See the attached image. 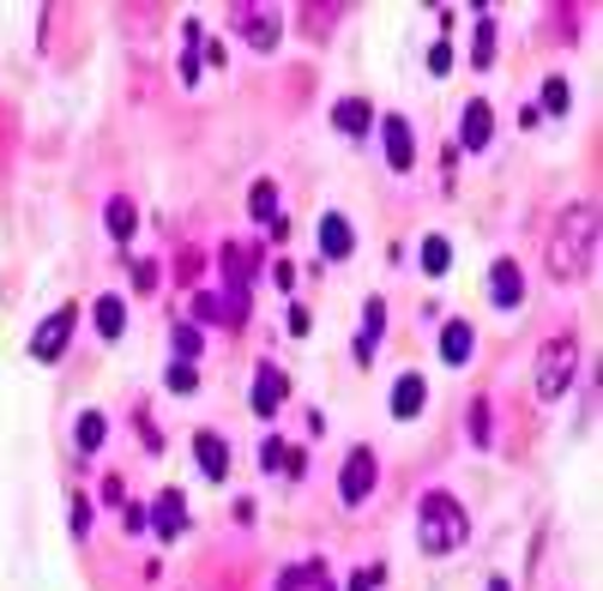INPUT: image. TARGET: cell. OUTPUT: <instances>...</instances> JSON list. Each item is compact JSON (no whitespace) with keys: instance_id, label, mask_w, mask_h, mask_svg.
<instances>
[{"instance_id":"1","label":"cell","mask_w":603,"mask_h":591,"mask_svg":"<svg viewBox=\"0 0 603 591\" xmlns=\"http://www.w3.org/2000/svg\"><path fill=\"white\" fill-rule=\"evenodd\" d=\"M591 260H598V211L579 199V206H567L550 230V278L555 284H574V278L591 272Z\"/></svg>"},{"instance_id":"2","label":"cell","mask_w":603,"mask_h":591,"mask_svg":"<svg viewBox=\"0 0 603 591\" xmlns=\"http://www.w3.org/2000/svg\"><path fill=\"white\" fill-rule=\"evenodd\" d=\"M465 538H471V513H465V501L446 495V489H429V495L417 501L422 555H453V550H465Z\"/></svg>"},{"instance_id":"3","label":"cell","mask_w":603,"mask_h":591,"mask_svg":"<svg viewBox=\"0 0 603 591\" xmlns=\"http://www.w3.org/2000/svg\"><path fill=\"white\" fill-rule=\"evenodd\" d=\"M574 374H579V338H574V332H555V338L538 350V398H543V405L567 398Z\"/></svg>"},{"instance_id":"4","label":"cell","mask_w":603,"mask_h":591,"mask_svg":"<svg viewBox=\"0 0 603 591\" xmlns=\"http://www.w3.org/2000/svg\"><path fill=\"white\" fill-rule=\"evenodd\" d=\"M73 327H79V308L73 303L49 308V315L37 320V332H30V356H37V362H61L66 344H73Z\"/></svg>"},{"instance_id":"5","label":"cell","mask_w":603,"mask_h":591,"mask_svg":"<svg viewBox=\"0 0 603 591\" xmlns=\"http://www.w3.org/2000/svg\"><path fill=\"white\" fill-rule=\"evenodd\" d=\"M374 489H381V459H374V447H350V459H344V471H339V501L344 507H362Z\"/></svg>"},{"instance_id":"6","label":"cell","mask_w":603,"mask_h":591,"mask_svg":"<svg viewBox=\"0 0 603 591\" xmlns=\"http://www.w3.org/2000/svg\"><path fill=\"white\" fill-rule=\"evenodd\" d=\"M525 266L513 260V254H501V260H489V303L501 308V315H519L525 308Z\"/></svg>"},{"instance_id":"7","label":"cell","mask_w":603,"mask_h":591,"mask_svg":"<svg viewBox=\"0 0 603 591\" xmlns=\"http://www.w3.org/2000/svg\"><path fill=\"white\" fill-rule=\"evenodd\" d=\"M230 30H242L260 54H272L278 37H284V19H278L272 7H230Z\"/></svg>"},{"instance_id":"8","label":"cell","mask_w":603,"mask_h":591,"mask_svg":"<svg viewBox=\"0 0 603 591\" xmlns=\"http://www.w3.org/2000/svg\"><path fill=\"white\" fill-rule=\"evenodd\" d=\"M284 405H290V374H284V368H278V362H260V368H254V393H248V410H254V417H266V422H272Z\"/></svg>"},{"instance_id":"9","label":"cell","mask_w":603,"mask_h":591,"mask_svg":"<svg viewBox=\"0 0 603 591\" xmlns=\"http://www.w3.org/2000/svg\"><path fill=\"white\" fill-rule=\"evenodd\" d=\"M381 127V145H386V170H417V133H410V121L405 115H381L374 121Z\"/></svg>"},{"instance_id":"10","label":"cell","mask_w":603,"mask_h":591,"mask_svg":"<svg viewBox=\"0 0 603 591\" xmlns=\"http://www.w3.org/2000/svg\"><path fill=\"white\" fill-rule=\"evenodd\" d=\"M381 338H386V303H381V296H368V303H362V320H356V338H350L356 368H368V362H374Z\"/></svg>"},{"instance_id":"11","label":"cell","mask_w":603,"mask_h":591,"mask_svg":"<svg viewBox=\"0 0 603 591\" xmlns=\"http://www.w3.org/2000/svg\"><path fill=\"white\" fill-rule=\"evenodd\" d=\"M315 242H320V260H327V266H344V260L356 254V230H350V218H344V211H320Z\"/></svg>"},{"instance_id":"12","label":"cell","mask_w":603,"mask_h":591,"mask_svg":"<svg viewBox=\"0 0 603 591\" xmlns=\"http://www.w3.org/2000/svg\"><path fill=\"white\" fill-rule=\"evenodd\" d=\"M194 459H199V477H206V483H230V441H223L218 429L194 434Z\"/></svg>"},{"instance_id":"13","label":"cell","mask_w":603,"mask_h":591,"mask_svg":"<svg viewBox=\"0 0 603 591\" xmlns=\"http://www.w3.org/2000/svg\"><path fill=\"white\" fill-rule=\"evenodd\" d=\"M145 526L158 531V543H175V538H182V531H187V495H182V489H163Z\"/></svg>"},{"instance_id":"14","label":"cell","mask_w":603,"mask_h":591,"mask_svg":"<svg viewBox=\"0 0 603 591\" xmlns=\"http://www.w3.org/2000/svg\"><path fill=\"white\" fill-rule=\"evenodd\" d=\"M248 211H254V224H266V230H278V236H284V194H278V182L272 175H260V182L248 187Z\"/></svg>"},{"instance_id":"15","label":"cell","mask_w":603,"mask_h":591,"mask_svg":"<svg viewBox=\"0 0 603 591\" xmlns=\"http://www.w3.org/2000/svg\"><path fill=\"white\" fill-rule=\"evenodd\" d=\"M471 356H477V327H471L465 315H453V320L441 327V362H446V368H465Z\"/></svg>"},{"instance_id":"16","label":"cell","mask_w":603,"mask_h":591,"mask_svg":"<svg viewBox=\"0 0 603 591\" xmlns=\"http://www.w3.org/2000/svg\"><path fill=\"white\" fill-rule=\"evenodd\" d=\"M374 103H362V97H339V103H332V127L344 133V139H368V133H374Z\"/></svg>"},{"instance_id":"17","label":"cell","mask_w":603,"mask_h":591,"mask_svg":"<svg viewBox=\"0 0 603 591\" xmlns=\"http://www.w3.org/2000/svg\"><path fill=\"white\" fill-rule=\"evenodd\" d=\"M489 139H495V109L477 97V103L459 109V145H465V151H483Z\"/></svg>"},{"instance_id":"18","label":"cell","mask_w":603,"mask_h":591,"mask_svg":"<svg viewBox=\"0 0 603 591\" xmlns=\"http://www.w3.org/2000/svg\"><path fill=\"white\" fill-rule=\"evenodd\" d=\"M422 410H429V381L410 368V374H398V381H393V417L410 422V417H422Z\"/></svg>"},{"instance_id":"19","label":"cell","mask_w":603,"mask_h":591,"mask_svg":"<svg viewBox=\"0 0 603 591\" xmlns=\"http://www.w3.org/2000/svg\"><path fill=\"white\" fill-rule=\"evenodd\" d=\"M260 471L266 477H278V471L302 477V471H308V459H302V447H290V441H278V434H266V441H260Z\"/></svg>"},{"instance_id":"20","label":"cell","mask_w":603,"mask_h":591,"mask_svg":"<svg viewBox=\"0 0 603 591\" xmlns=\"http://www.w3.org/2000/svg\"><path fill=\"white\" fill-rule=\"evenodd\" d=\"M103 230L121 242V248H127V242H133V230H139V206H133L127 194H115V199L103 206Z\"/></svg>"},{"instance_id":"21","label":"cell","mask_w":603,"mask_h":591,"mask_svg":"<svg viewBox=\"0 0 603 591\" xmlns=\"http://www.w3.org/2000/svg\"><path fill=\"white\" fill-rule=\"evenodd\" d=\"M91 320H97V338L115 344L121 332H127V303H121V296H97V303H91Z\"/></svg>"},{"instance_id":"22","label":"cell","mask_w":603,"mask_h":591,"mask_svg":"<svg viewBox=\"0 0 603 591\" xmlns=\"http://www.w3.org/2000/svg\"><path fill=\"white\" fill-rule=\"evenodd\" d=\"M103 434H109V422H103V410H79L73 417V447L91 459V453H103Z\"/></svg>"},{"instance_id":"23","label":"cell","mask_w":603,"mask_h":591,"mask_svg":"<svg viewBox=\"0 0 603 591\" xmlns=\"http://www.w3.org/2000/svg\"><path fill=\"white\" fill-rule=\"evenodd\" d=\"M194 327H230V332H242L236 315H230V303H223V296H211V290H199V296H194Z\"/></svg>"},{"instance_id":"24","label":"cell","mask_w":603,"mask_h":591,"mask_svg":"<svg viewBox=\"0 0 603 591\" xmlns=\"http://www.w3.org/2000/svg\"><path fill=\"white\" fill-rule=\"evenodd\" d=\"M417 260H422V272H429V278H446V266H453V242H446V236H422Z\"/></svg>"},{"instance_id":"25","label":"cell","mask_w":603,"mask_h":591,"mask_svg":"<svg viewBox=\"0 0 603 591\" xmlns=\"http://www.w3.org/2000/svg\"><path fill=\"white\" fill-rule=\"evenodd\" d=\"M574 109V85L562 79V73H550L543 79V103H538V115H567Z\"/></svg>"},{"instance_id":"26","label":"cell","mask_w":603,"mask_h":591,"mask_svg":"<svg viewBox=\"0 0 603 591\" xmlns=\"http://www.w3.org/2000/svg\"><path fill=\"white\" fill-rule=\"evenodd\" d=\"M199 344H206V338H199L194 320H175V327H170V350H175V362H199Z\"/></svg>"},{"instance_id":"27","label":"cell","mask_w":603,"mask_h":591,"mask_svg":"<svg viewBox=\"0 0 603 591\" xmlns=\"http://www.w3.org/2000/svg\"><path fill=\"white\" fill-rule=\"evenodd\" d=\"M495 61V13L477 7V49H471V66H489Z\"/></svg>"},{"instance_id":"28","label":"cell","mask_w":603,"mask_h":591,"mask_svg":"<svg viewBox=\"0 0 603 591\" xmlns=\"http://www.w3.org/2000/svg\"><path fill=\"white\" fill-rule=\"evenodd\" d=\"M66 526H73V538H91V526H97V507H91V495H85V489H79V495H73V513H66Z\"/></svg>"},{"instance_id":"29","label":"cell","mask_w":603,"mask_h":591,"mask_svg":"<svg viewBox=\"0 0 603 591\" xmlns=\"http://www.w3.org/2000/svg\"><path fill=\"white\" fill-rule=\"evenodd\" d=\"M163 386H170V393H199V368H194V362H175V356H170V368H163Z\"/></svg>"},{"instance_id":"30","label":"cell","mask_w":603,"mask_h":591,"mask_svg":"<svg viewBox=\"0 0 603 591\" xmlns=\"http://www.w3.org/2000/svg\"><path fill=\"white\" fill-rule=\"evenodd\" d=\"M465 429H471L477 447H489V398H477V405L465 410Z\"/></svg>"},{"instance_id":"31","label":"cell","mask_w":603,"mask_h":591,"mask_svg":"<svg viewBox=\"0 0 603 591\" xmlns=\"http://www.w3.org/2000/svg\"><path fill=\"white\" fill-rule=\"evenodd\" d=\"M429 73H434V79H446V73H453V42H446V37L429 42Z\"/></svg>"},{"instance_id":"32","label":"cell","mask_w":603,"mask_h":591,"mask_svg":"<svg viewBox=\"0 0 603 591\" xmlns=\"http://www.w3.org/2000/svg\"><path fill=\"white\" fill-rule=\"evenodd\" d=\"M127 278H133V290H158V266L151 260H127Z\"/></svg>"},{"instance_id":"33","label":"cell","mask_w":603,"mask_h":591,"mask_svg":"<svg viewBox=\"0 0 603 591\" xmlns=\"http://www.w3.org/2000/svg\"><path fill=\"white\" fill-rule=\"evenodd\" d=\"M381 579H386L381 562H374V567H356V574H350V591H381Z\"/></svg>"},{"instance_id":"34","label":"cell","mask_w":603,"mask_h":591,"mask_svg":"<svg viewBox=\"0 0 603 591\" xmlns=\"http://www.w3.org/2000/svg\"><path fill=\"white\" fill-rule=\"evenodd\" d=\"M133 422H139V434H145V453L158 459V453H163V434H158V422L145 417V410H133Z\"/></svg>"},{"instance_id":"35","label":"cell","mask_w":603,"mask_h":591,"mask_svg":"<svg viewBox=\"0 0 603 591\" xmlns=\"http://www.w3.org/2000/svg\"><path fill=\"white\" fill-rule=\"evenodd\" d=\"M308 586V567H284V574H278V591H302Z\"/></svg>"},{"instance_id":"36","label":"cell","mask_w":603,"mask_h":591,"mask_svg":"<svg viewBox=\"0 0 603 591\" xmlns=\"http://www.w3.org/2000/svg\"><path fill=\"white\" fill-rule=\"evenodd\" d=\"M121 526H127L133 538H139V531H145V507H133V501H127V507H121Z\"/></svg>"},{"instance_id":"37","label":"cell","mask_w":603,"mask_h":591,"mask_svg":"<svg viewBox=\"0 0 603 591\" xmlns=\"http://www.w3.org/2000/svg\"><path fill=\"white\" fill-rule=\"evenodd\" d=\"M272 284H278V290H296V266L272 260Z\"/></svg>"},{"instance_id":"38","label":"cell","mask_w":603,"mask_h":591,"mask_svg":"<svg viewBox=\"0 0 603 591\" xmlns=\"http://www.w3.org/2000/svg\"><path fill=\"white\" fill-rule=\"evenodd\" d=\"M489 591H513V579H501V574H495V579H489Z\"/></svg>"}]
</instances>
